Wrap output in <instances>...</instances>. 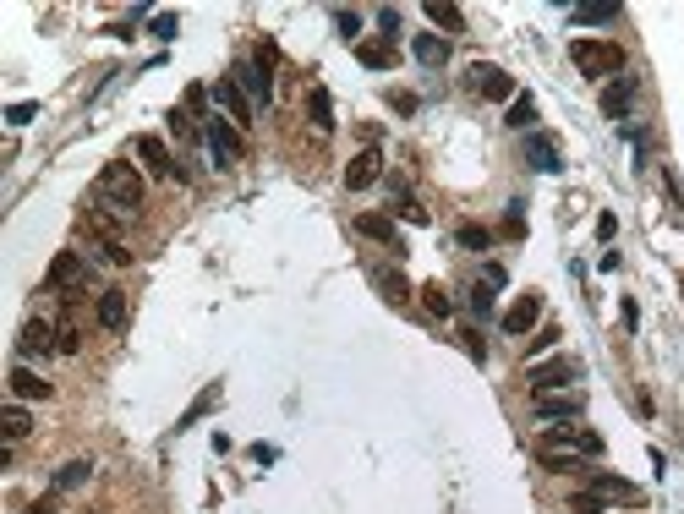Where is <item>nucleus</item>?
<instances>
[{"label":"nucleus","mask_w":684,"mask_h":514,"mask_svg":"<svg viewBox=\"0 0 684 514\" xmlns=\"http://www.w3.org/2000/svg\"><path fill=\"white\" fill-rule=\"evenodd\" d=\"M99 203L131 219L137 208H143V170L137 165H104L99 170Z\"/></svg>","instance_id":"obj_1"},{"label":"nucleus","mask_w":684,"mask_h":514,"mask_svg":"<svg viewBox=\"0 0 684 514\" xmlns=\"http://www.w3.org/2000/svg\"><path fill=\"white\" fill-rule=\"evenodd\" d=\"M570 60H575L580 77H625V50L613 39H575Z\"/></svg>","instance_id":"obj_2"},{"label":"nucleus","mask_w":684,"mask_h":514,"mask_svg":"<svg viewBox=\"0 0 684 514\" xmlns=\"http://www.w3.org/2000/svg\"><path fill=\"white\" fill-rule=\"evenodd\" d=\"M526 383H531V394L570 389V383H580V361H575V356H547V361H531Z\"/></svg>","instance_id":"obj_3"},{"label":"nucleus","mask_w":684,"mask_h":514,"mask_svg":"<svg viewBox=\"0 0 684 514\" xmlns=\"http://www.w3.org/2000/svg\"><path fill=\"white\" fill-rule=\"evenodd\" d=\"M531 410H536V421H547V427H559V421H575V416L586 410V394H575V389H554V394H531Z\"/></svg>","instance_id":"obj_4"},{"label":"nucleus","mask_w":684,"mask_h":514,"mask_svg":"<svg viewBox=\"0 0 684 514\" xmlns=\"http://www.w3.org/2000/svg\"><path fill=\"white\" fill-rule=\"evenodd\" d=\"M50 290H60V296H77V290H88V263L77 252H55L50 263Z\"/></svg>","instance_id":"obj_5"},{"label":"nucleus","mask_w":684,"mask_h":514,"mask_svg":"<svg viewBox=\"0 0 684 514\" xmlns=\"http://www.w3.org/2000/svg\"><path fill=\"white\" fill-rule=\"evenodd\" d=\"M137 159H143V170L148 176H165V181H186V170L170 159V149H165V137H137Z\"/></svg>","instance_id":"obj_6"},{"label":"nucleus","mask_w":684,"mask_h":514,"mask_svg":"<svg viewBox=\"0 0 684 514\" xmlns=\"http://www.w3.org/2000/svg\"><path fill=\"white\" fill-rule=\"evenodd\" d=\"M230 77L241 83V94H247L252 104H268V99H274V71H268L263 60H241V66L230 71Z\"/></svg>","instance_id":"obj_7"},{"label":"nucleus","mask_w":684,"mask_h":514,"mask_svg":"<svg viewBox=\"0 0 684 514\" xmlns=\"http://www.w3.org/2000/svg\"><path fill=\"white\" fill-rule=\"evenodd\" d=\"M209 149H214V165L220 170H230V159H241V137H236V126L225 121V115H209Z\"/></svg>","instance_id":"obj_8"},{"label":"nucleus","mask_w":684,"mask_h":514,"mask_svg":"<svg viewBox=\"0 0 684 514\" xmlns=\"http://www.w3.org/2000/svg\"><path fill=\"white\" fill-rule=\"evenodd\" d=\"M209 94H214V104L225 110V121H236V126H252V99L241 94V83H236V77H220Z\"/></svg>","instance_id":"obj_9"},{"label":"nucleus","mask_w":684,"mask_h":514,"mask_svg":"<svg viewBox=\"0 0 684 514\" xmlns=\"http://www.w3.org/2000/svg\"><path fill=\"white\" fill-rule=\"evenodd\" d=\"M471 88L482 94V99H515L509 71H504V66H488V60H476V66H471Z\"/></svg>","instance_id":"obj_10"},{"label":"nucleus","mask_w":684,"mask_h":514,"mask_svg":"<svg viewBox=\"0 0 684 514\" xmlns=\"http://www.w3.org/2000/svg\"><path fill=\"white\" fill-rule=\"evenodd\" d=\"M526 159H531L542 176H559V170H564V154H559V142L547 137V131H526Z\"/></svg>","instance_id":"obj_11"},{"label":"nucleus","mask_w":684,"mask_h":514,"mask_svg":"<svg viewBox=\"0 0 684 514\" xmlns=\"http://www.w3.org/2000/svg\"><path fill=\"white\" fill-rule=\"evenodd\" d=\"M542 323V296H536V290H526V296L504 312V334H531Z\"/></svg>","instance_id":"obj_12"},{"label":"nucleus","mask_w":684,"mask_h":514,"mask_svg":"<svg viewBox=\"0 0 684 514\" xmlns=\"http://www.w3.org/2000/svg\"><path fill=\"white\" fill-rule=\"evenodd\" d=\"M378 176H383V154H378V149H362V154H356V159L346 165V186H351V192L373 186Z\"/></svg>","instance_id":"obj_13"},{"label":"nucleus","mask_w":684,"mask_h":514,"mask_svg":"<svg viewBox=\"0 0 684 514\" xmlns=\"http://www.w3.org/2000/svg\"><path fill=\"white\" fill-rule=\"evenodd\" d=\"M591 492H602L608 503H641V487L625 482V476H613V471H591Z\"/></svg>","instance_id":"obj_14"},{"label":"nucleus","mask_w":684,"mask_h":514,"mask_svg":"<svg viewBox=\"0 0 684 514\" xmlns=\"http://www.w3.org/2000/svg\"><path fill=\"white\" fill-rule=\"evenodd\" d=\"M630 104H635V77H613V83L602 88V115L625 121V115H630Z\"/></svg>","instance_id":"obj_15"},{"label":"nucleus","mask_w":684,"mask_h":514,"mask_svg":"<svg viewBox=\"0 0 684 514\" xmlns=\"http://www.w3.org/2000/svg\"><path fill=\"white\" fill-rule=\"evenodd\" d=\"M17 350H22V356H50V350H55V329H50L44 318H28L22 334H17Z\"/></svg>","instance_id":"obj_16"},{"label":"nucleus","mask_w":684,"mask_h":514,"mask_svg":"<svg viewBox=\"0 0 684 514\" xmlns=\"http://www.w3.org/2000/svg\"><path fill=\"white\" fill-rule=\"evenodd\" d=\"M99 323L110 329V334H121L126 329V318H131V307H126V290H99Z\"/></svg>","instance_id":"obj_17"},{"label":"nucleus","mask_w":684,"mask_h":514,"mask_svg":"<svg viewBox=\"0 0 684 514\" xmlns=\"http://www.w3.org/2000/svg\"><path fill=\"white\" fill-rule=\"evenodd\" d=\"M356 230H362L367 241H378V247H394V252H400V230H394V219H383V213H362V219H356Z\"/></svg>","instance_id":"obj_18"},{"label":"nucleus","mask_w":684,"mask_h":514,"mask_svg":"<svg viewBox=\"0 0 684 514\" xmlns=\"http://www.w3.org/2000/svg\"><path fill=\"white\" fill-rule=\"evenodd\" d=\"M422 12H428V23H433V28H444V33H465V12H460V6H449V0H428Z\"/></svg>","instance_id":"obj_19"},{"label":"nucleus","mask_w":684,"mask_h":514,"mask_svg":"<svg viewBox=\"0 0 684 514\" xmlns=\"http://www.w3.org/2000/svg\"><path fill=\"white\" fill-rule=\"evenodd\" d=\"M410 55H417L422 66H444V60H449V39H438V33H417V39H410Z\"/></svg>","instance_id":"obj_20"},{"label":"nucleus","mask_w":684,"mask_h":514,"mask_svg":"<svg viewBox=\"0 0 684 514\" xmlns=\"http://www.w3.org/2000/svg\"><path fill=\"white\" fill-rule=\"evenodd\" d=\"M0 432H6V444H22V437L33 432V416H28V405H6V410H0Z\"/></svg>","instance_id":"obj_21"},{"label":"nucleus","mask_w":684,"mask_h":514,"mask_svg":"<svg viewBox=\"0 0 684 514\" xmlns=\"http://www.w3.org/2000/svg\"><path fill=\"white\" fill-rule=\"evenodd\" d=\"M356 60L373 66V71H389V66H394V44H389V39H362V44H356Z\"/></svg>","instance_id":"obj_22"},{"label":"nucleus","mask_w":684,"mask_h":514,"mask_svg":"<svg viewBox=\"0 0 684 514\" xmlns=\"http://www.w3.org/2000/svg\"><path fill=\"white\" fill-rule=\"evenodd\" d=\"M12 394L17 400H50V383L39 373H28V366H12Z\"/></svg>","instance_id":"obj_23"},{"label":"nucleus","mask_w":684,"mask_h":514,"mask_svg":"<svg viewBox=\"0 0 684 514\" xmlns=\"http://www.w3.org/2000/svg\"><path fill=\"white\" fill-rule=\"evenodd\" d=\"M307 115H312L318 131H334V99H328V88H307Z\"/></svg>","instance_id":"obj_24"},{"label":"nucleus","mask_w":684,"mask_h":514,"mask_svg":"<svg viewBox=\"0 0 684 514\" xmlns=\"http://www.w3.org/2000/svg\"><path fill=\"white\" fill-rule=\"evenodd\" d=\"M373 284L383 290L389 302H405V296H410V279H405L400 268H373Z\"/></svg>","instance_id":"obj_25"},{"label":"nucleus","mask_w":684,"mask_h":514,"mask_svg":"<svg viewBox=\"0 0 684 514\" xmlns=\"http://www.w3.org/2000/svg\"><path fill=\"white\" fill-rule=\"evenodd\" d=\"M88 476H94V460H66V465L55 471V487H60V492H72V487H83Z\"/></svg>","instance_id":"obj_26"},{"label":"nucleus","mask_w":684,"mask_h":514,"mask_svg":"<svg viewBox=\"0 0 684 514\" xmlns=\"http://www.w3.org/2000/svg\"><path fill=\"white\" fill-rule=\"evenodd\" d=\"M531 121H536V99H531V94H515V99H509V126H515V131H531Z\"/></svg>","instance_id":"obj_27"},{"label":"nucleus","mask_w":684,"mask_h":514,"mask_svg":"<svg viewBox=\"0 0 684 514\" xmlns=\"http://www.w3.org/2000/svg\"><path fill=\"white\" fill-rule=\"evenodd\" d=\"M613 17H619L613 0H586V6H575V23H613Z\"/></svg>","instance_id":"obj_28"},{"label":"nucleus","mask_w":684,"mask_h":514,"mask_svg":"<svg viewBox=\"0 0 684 514\" xmlns=\"http://www.w3.org/2000/svg\"><path fill=\"white\" fill-rule=\"evenodd\" d=\"M422 307H428L433 318H449V312H454V302H449L444 284H428V290H422Z\"/></svg>","instance_id":"obj_29"},{"label":"nucleus","mask_w":684,"mask_h":514,"mask_svg":"<svg viewBox=\"0 0 684 514\" xmlns=\"http://www.w3.org/2000/svg\"><path fill=\"white\" fill-rule=\"evenodd\" d=\"M55 350H60V356H77V350H83L77 323H60V329H55Z\"/></svg>","instance_id":"obj_30"},{"label":"nucleus","mask_w":684,"mask_h":514,"mask_svg":"<svg viewBox=\"0 0 684 514\" xmlns=\"http://www.w3.org/2000/svg\"><path fill=\"white\" fill-rule=\"evenodd\" d=\"M570 514H608V498L602 492H575L570 498Z\"/></svg>","instance_id":"obj_31"},{"label":"nucleus","mask_w":684,"mask_h":514,"mask_svg":"<svg viewBox=\"0 0 684 514\" xmlns=\"http://www.w3.org/2000/svg\"><path fill=\"white\" fill-rule=\"evenodd\" d=\"M214 405H220V383H209V389H202V400H197V405H192V410H186V416H181V427H192V421H197V416H209V410H214Z\"/></svg>","instance_id":"obj_32"},{"label":"nucleus","mask_w":684,"mask_h":514,"mask_svg":"<svg viewBox=\"0 0 684 514\" xmlns=\"http://www.w3.org/2000/svg\"><path fill=\"white\" fill-rule=\"evenodd\" d=\"M488 241H493V236H488L482 225H460V247H471V252H488Z\"/></svg>","instance_id":"obj_33"},{"label":"nucleus","mask_w":684,"mask_h":514,"mask_svg":"<svg viewBox=\"0 0 684 514\" xmlns=\"http://www.w3.org/2000/svg\"><path fill=\"white\" fill-rule=\"evenodd\" d=\"M471 312L476 318H493V284H476L471 290Z\"/></svg>","instance_id":"obj_34"},{"label":"nucleus","mask_w":684,"mask_h":514,"mask_svg":"<svg viewBox=\"0 0 684 514\" xmlns=\"http://www.w3.org/2000/svg\"><path fill=\"white\" fill-rule=\"evenodd\" d=\"M148 33H154V39H176V33H181V23H176V12H159Z\"/></svg>","instance_id":"obj_35"},{"label":"nucleus","mask_w":684,"mask_h":514,"mask_svg":"<svg viewBox=\"0 0 684 514\" xmlns=\"http://www.w3.org/2000/svg\"><path fill=\"white\" fill-rule=\"evenodd\" d=\"M33 115H39V104H33V99H22V104H12V110H6V126H28Z\"/></svg>","instance_id":"obj_36"},{"label":"nucleus","mask_w":684,"mask_h":514,"mask_svg":"<svg viewBox=\"0 0 684 514\" xmlns=\"http://www.w3.org/2000/svg\"><path fill=\"white\" fill-rule=\"evenodd\" d=\"M460 339H465V356L471 361H488V345H482V334H476V329H465Z\"/></svg>","instance_id":"obj_37"},{"label":"nucleus","mask_w":684,"mask_h":514,"mask_svg":"<svg viewBox=\"0 0 684 514\" xmlns=\"http://www.w3.org/2000/svg\"><path fill=\"white\" fill-rule=\"evenodd\" d=\"M334 28L346 33V39H356V33H362V17H356V12H334Z\"/></svg>","instance_id":"obj_38"},{"label":"nucleus","mask_w":684,"mask_h":514,"mask_svg":"<svg viewBox=\"0 0 684 514\" xmlns=\"http://www.w3.org/2000/svg\"><path fill=\"white\" fill-rule=\"evenodd\" d=\"M104 263H115V268H126V263H131V252H126V241H104Z\"/></svg>","instance_id":"obj_39"},{"label":"nucleus","mask_w":684,"mask_h":514,"mask_svg":"<svg viewBox=\"0 0 684 514\" xmlns=\"http://www.w3.org/2000/svg\"><path fill=\"white\" fill-rule=\"evenodd\" d=\"M378 28H383V33H389V44H394V33H400V12H394V6H383V12H378Z\"/></svg>","instance_id":"obj_40"},{"label":"nucleus","mask_w":684,"mask_h":514,"mask_svg":"<svg viewBox=\"0 0 684 514\" xmlns=\"http://www.w3.org/2000/svg\"><path fill=\"white\" fill-rule=\"evenodd\" d=\"M170 131H176V137H186V142H192V137H197V126H192V121H186V110H176V115H170Z\"/></svg>","instance_id":"obj_41"},{"label":"nucleus","mask_w":684,"mask_h":514,"mask_svg":"<svg viewBox=\"0 0 684 514\" xmlns=\"http://www.w3.org/2000/svg\"><path fill=\"white\" fill-rule=\"evenodd\" d=\"M613 230H619V219H613V213H597V241H613Z\"/></svg>","instance_id":"obj_42"},{"label":"nucleus","mask_w":684,"mask_h":514,"mask_svg":"<svg viewBox=\"0 0 684 514\" xmlns=\"http://www.w3.org/2000/svg\"><path fill=\"white\" fill-rule=\"evenodd\" d=\"M554 339H559V329H542V334L531 339V350H554Z\"/></svg>","instance_id":"obj_43"},{"label":"nucleus","mask_w":684,"mask_h":514,"mask_svg":"<svg viewBox=\"0 0 684 514\" xmlns=\"http://www.w3.org/2000/svg\"><path fill=\"white\" fill-rule=\"evenodd\" d=\"M482 284H493V290H499V284H504V268H499V263H488V268H482Z\"/></svg>","instance_id":"obj_44"},{"label":"nucleus","mask_w":684,"mask_h":514,"mask_svg":"<svg viewBox=\"0 0 684 514\" xmlns=\"http://www.w3.org/2000/svg\"><path fill=\"white\" fill-rule=\"evenodd\" d=\"M28 514H55V509H50V503H33V509H28Z\"/></svg>","instance_id":"obj_45"}]
</instances>
